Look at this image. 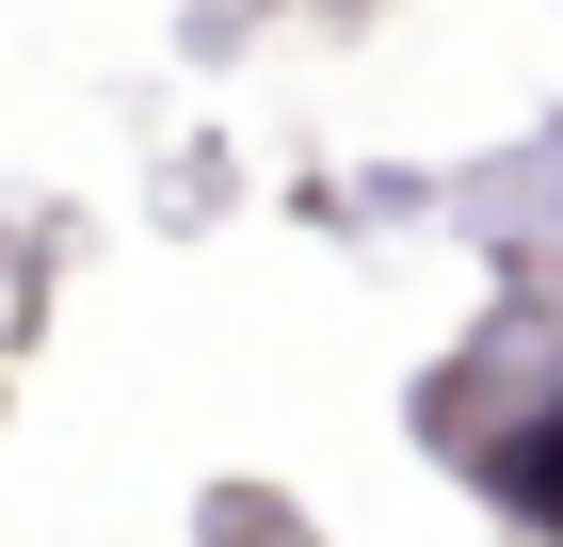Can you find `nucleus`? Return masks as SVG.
<instances>
[{
    "instance_id": "nucleus-1",
    "label": "nucleus",
    "mask_w": 563,
    "mask_h": 547,
    "mask_svg": "<svg viewBox=\"0 0 563 547\" xmlns=\"http://www.w3.org/2000/svg\"><path fill=\"white\" fill-rule=\"evenodd\" d=\"M483 500H499V515H516V532H548L563 547V403H531V419H499V435H483Z\"/></svg>"
}]
</instances>
